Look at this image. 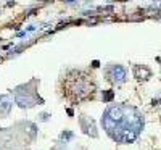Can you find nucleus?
Wrapping results in <instances>:
<instances>
[{
    "instance_id": "obj_1",
    "label": "nucleus",
    "mask_w": 161,
    "mask_h": 150,
    "mask_svg": "<svg viewBox=\"0 0 161 150\" xmlns=\"http://www.w3.org/2000/svg\"><path fill=\"white\" fill-rule=\"evenodd\" d=\"M145 118L132 105H110L102 116L105 132L119 144H131L142 134Z\"/></svg>"
},
{
    "instance_id": "obj_2",
    "label": "nucleus",
    "mask_w": 161,
    "mask_h": 150,
    "mask_svg": "<svg viewBox=\"0 0 161 150\" xmlns=\"http://www.w3.org/2000/svg\"><path fill=\"white\" fill-rule=\"evenodd\" d=\"M37 86H39V81L34 78V79H31L29 82L20 84V86L15 87L13 97H15V104L20 107V108L26 110V108L36 107L37 104L39 105L44 104V98L39 97V92H37Z\"/></svg>"
},
{
    "instance_id": "obj_3",
    "label": "nucleus",
    "mask_w": 161,
    "mask_h": 150,
    "mask_svg": "<svg viewBox=\"0 0 161 150\" xmlns=\"http://www.w3.org/2000/svg\"><path fill=\"white\" fill-rule=\"evenodd\" d=\"M23 144L21 136L16 128H5L0 131V148L2 150H15Z\"/></svg>"
},
{
    "instance_id": "obj_4",
    "label": "nucleus",
    "mask_w": 161,
    "mask_h": 150,
    "mask_svg": "<svg viewBox=\"0 0 161 150\" xmlns=\"http://www.w3.org/2000/svg\"><path fill=\"white\" fill-rule=\"evenodd\" d=\"M105 76H106L108 81L113 82V84H122V82H126V79H127V71L122 65L111 63L105 68Z\"/></svg>"
},
{
    "instance_id": "obj_5",
    "label": "nucleus",
    "mask_w": 161,
    "mask_h": 150,
    "mask_svg": "<svg viewBox=\"0 0 161 150\" xmlns=\"http://www.w3.org/2000/svg\"><path fill=\"white\" fill-rule=\"evenodd\" d=\"M79 126H80V129H82L84 134L90 136V137H93V139L98 137V131H97L95 121H93L90 116L80 115V116H79Z\"/></svg>"
},
{
    "instance_id": "obj_6",
    "label": "nucleus",
    "mask_w": 161,
    "mask_h": 150,
    "mask_svg": "<svg viewBox=\"0 0 161 150\" xmlns=\"http://www.w3.org/2000/svg\"><path fill=\"white\" fill-rule=\"evenodd\" d=\"M13 108V100L8 94H0V118H8Z\"/></svg>"
},
{
    "instance_id": "obj_7",
    "label": "nucleus",
    "mask_w": 161,
    "mask_h": 150,
    "mask_svg": "<svg viewBox=\"0 0 161 150\" xmlns=\"http://www.w3.org/2000/svg\"><path fill=\"white\" fill-rule=\"evenodd\" d=\"M134 76L139 79V81H147V79L151 78V71H150V68L144 66V65H135L134 66Z\"/></svg>"
},
{
    "instance_id": "obj_8",
    "label": "nucleus",
    "mask_w": 161,
    "mask_h": 150,
    "mask_svg": "<svg viewBox=\"0 0 161 150\" xmlns=\"http://www.w3.org/2000/svg\"><path fill=\"white\" fill-rule=\"evenodd\" d=\"M113 98H115V92L113 91H105L103 92V102H105V104H110Z\"/></svg>"
},
{
    "instance_id": "obj_9",
    "label": "nucleus",
    "mask_w": 161,
    "mask_h": 150,
    "mask_svg": "<svg viewBox=\"0 0 161 150\" xmlns=\"http://www.w3.org/2000/svg\"><path fill=\"white\" fill-rule=\"evenodd\" d=\"M74 137V132H71V131H63V132L60 134V139L65 140V142H68V140H71Z\"/></svg>"
},
{
    "instance_id": "obj_10",
    "label": "nucleus",
    "mask_w": 161,
    "mask_h": 150,
    "mask_svg": "<svg viewBox=\"0 0 161 150\" xmlns=\"http://www.w3.org/2000/svg\"><path fill=\"white\" fill-rule=\"evenodd\" d=\"M49 116H50L49 113H40L39 115V120L40 121H49Z\"/></svg>"
},
{
    "instance_id": "obj_11",
    "label": "nucleus",
    "mask_w": 161,
    "mask_h": 150,
    "mask_svg": "<svg viewBox=\"0 0 161 150\" xmlns=\"http://www.w3.org/2000/svg\"><path fill=\"white\" fill-rule=\"evenodd\" d=\"M98 23V18H90V20H89V24H97Z\"/></svg>"
},
{
    "instance_id": "obj_12",
    "label": "nucleus",
    "mask_w": 161,
    "mask_h": 150,
    "mask_svg": "<svg viewBox=\"0 0 161 150\" xmlns=\"http://www.w3.org/2000/svg\"><path fill=\"white\" fill-rule=\"evenodd\" d=\"M66 113H68L69 116H73V115H74V111H73V110H71V108H68V110H66Z\"/></svg>"
},
{
    "instance_id": "obj_13",
    "label": "nucleus",
    "mask_w": 161,
    "mask_h": 150,
    "mask_svg": "<svg viewBox=\"0 0 161 150\" xmlns=\"http://www.w3.org/2000/svg\"><path fill=\"white\" fill-rule=\"evenodd\" d=\"M98 65H100L98 62H92V66H93V68H98Z\"/></svg>"
},
{
    "instance_id": "obj_14",
    "label": "nucleus",
    "mask_w": 161,
    "mask_h": 150,
    "mask_svg": "<svg viewBox=\"0 0 161 150\" xmlns=\"http://www.w3.org/2000/svg\"><path fill=\"white\" fill-rule=\"evenodd\" d=\"M65 3H73V2H76V0H63Z\"/></svg>"
},
{
    "instance_id": "obj_15",
    "label": "nucleus",
    "mask_w": 161,
    "mask_h": 150,
    "mask_svg": "<svg viewBox=\"0 0 161 150\" xmlns=\"http://www.w3.org/2000/svg\"><path fill=\"white\" fill-rule=\"evenodd\" d=\"M2 62H3V58H2V57H0V63H2Z\"/></svg>"
}]
</instances>
